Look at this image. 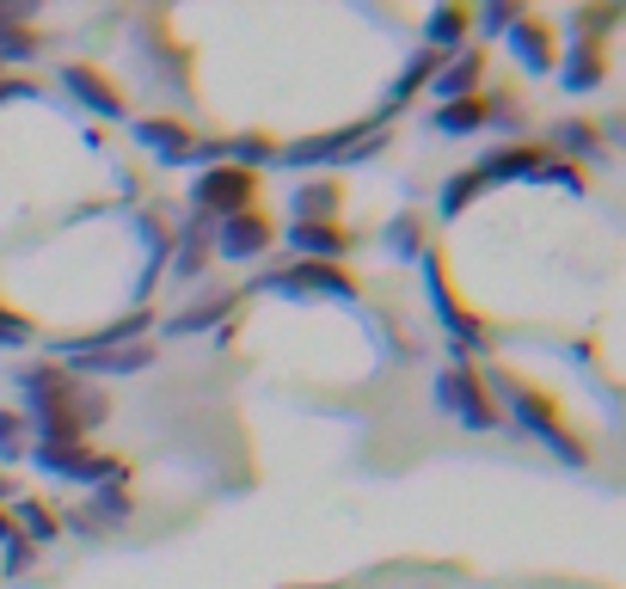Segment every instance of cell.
<instances>
[{
  "mask_svg": "<svg viewBox=\"0 0 626 589\" xmlns=\"http://www.w3.org/2000/svg\"><path fill=\"white\" fill-rule=\"evenodd\" d=\"M19 388L32 400V418H37V442H86L93 424L111 418V400L86 381L62 369V362H32L19 374Z\"/></svg>",
  "mask_w": 626,
  "mask_h": 589,
  "instance_id": "1",
  "label": "cell"
},
{
  "mask_svg": "<svg viewBox=\"0 0 626 589\" xmlns=\"http://www.w3.org/2000/svg\"><path fill=\"white\" fill-rule=\"evenodd\" d=\"M498 393L510 400V418H517L522 430H534V436H541V442H547V449L559 454L565 466H583V461H590V449H583L578 436L565 430V418H559V405H553V393L529 388V381H517V374H503V381H498Z\"/></svg>",
  "mask_w": 626,
  "mask_h": 589,
  "instance_id": "2",
  "label": "cell"
},
{
  "mask_svg": "<svg viewBox=\"0 0 626 589\" xmlns=\"http://www.w3.org/2000/svg\"><path fill=\"white\" fill-rule=\"evenodd\" d=\"M437 405L449 412V418H461L467 430H498V400H491L486 374H473L467 362H449V369L437 374Z\"/></svg>",
  "mask_w": 626,
  "mask_h": 589,
  "instance_id": "3",
  "label": "cell"
},
{
  "mask_svg": "<svg viewBox=\"0 0 626 589\" xmlns=\"http://www.w3.org/2000/svg\"><path fill=\"white\" fill-rule=\"evenodd\" d=\"M424 289H430V308H437V320L449 326V338H454V362H467L473 350H486V344H491L486 320L454 301V289H449V277H442V258H437V252H424Z\"/></svg>",
  "mask_w": 626,
  "mask_h": 589,
  "instance_id": "4",
  "label": "cell"
},
{
  "mask_svg": "<svg viewBox=\"0 0 626 589\" xmlns=\"http://www.w3.org/2000/svg\"><path fill=\"white\" fill-rule=\"evenodd\" d=\"M32 461L37 473H49V480H74V485H124V461L117 454H98L86 449V442H32Z\"/></svg>",
  "mask_w": 626,
  "mask_h": 589,
  "instance_id": "5",
  "label": "cell"
},
{
  "mask_svg": "<svg viewBox=\"0 0 626 589\" xmlns=\"http://www.w3.org/2000/svg\"><path fill=\"white\" fill-rule=\"evenodd\" d=\"M381 148L375 124H350V129H326V136L289 141L277 148V166H326V160H369Z\"/></svg>",
  "mask_w": 626,
  "mask_h": 589,
  "instance_id": "6",
  "label": "cell"
},
{
  "mask_svg": "<svg viewBox=\"0 0 626 589\" xmlns=\"http://www.w3.org/2000/svg\"><path fill=\"white\" fill-rule=\"evenodd\" d=\"M190 203H197V216H240V209H252L258 203V172L246 166H204V178L190 185Z\"/></svg>",
  "mask_w": 626,
  "mask_h": 589,
  "instance_id": "7",
  "label": "cell"
},
{
  "mask_svg": "<svg viewBox=\"0 0 626 589\" xmlns=\"http://www.w3.org/2000/svg\"><path fill=\"white\" fill-rule=\"evenodd\" d=\"M486 124H517L510 99L473 93V99H449V105L430 111V129H437V136H473V129H486Z\"/></svg>",
  "mask_w": 626,
  "mask_h": 589,
  "instance_id": "8",
  "label": "cell"
},
{
  "mask_svg": "<svg viewBox=\"0 0 626 589\" xmlns=\"http://www.w3.org/2000/svg\"><path fill=\"white\" fill-rule=\"evenodd\" d=\"M265 289L277 294H332V301H357V277L345 264H295L282 277H265Z\"/></svg>",
  "mask_w": 626,
  "mask_h": 589,
  "instance_id": "9",
  "label": "cell"
},
{
  "mask_svg": "<svg viewBox=\"0 0 626 589\" xmlns=\"http://www.w3.org/2000/svg\"><path fill=\"white\" fill-rule=\"evenodd\" d=\"M270 240H277V221L252 203V209H240V216L221 221L216 252H221V258H234V264H246V258H258V252H270Z\"/></svg>",
  "mask_w": 626,
  "mask_h": 589,
  "instance_id": "10",
  "label": "cell"
},
{
  "mask_svg": "<svg viewBox=\"0 0 626 589\" xmlns=\"http://www.w3.org/2000/svg\"><path fill=\"white\" fill-rule=\"evenodd\" d=\"M136 148L141 154H154L160 166H190V160H197V136H190L185 124H173V117H141Z\"/></svg>",
  "mask_w": 626,
  "mask_h": 589,
  "instance_id": "11",
  "label": "cell"
},
{
  "mask_svg": "<svg viewBox=\"0 0 626 589\" xmlns=\"http://www.w3.org/2000/svg\"><path fill=\"white\" fill-rule=\"evenodd\" d=\"M148 326H154V313L136 308V313H124V320H111V326L86 332V338H68L62 357H98V350H117V344H141V338H148Z\"/></svg>",
  "mask_w": 626,
  "mask_h": 589,
  "instance_id": "12",
  "label": "cell"
},
{
  "mask_svg": "<svg viewBox=\"0 0 626 589\" xmlns=\"http://www.w3.org/2000/svg\"><path fill=\"white\" fill-rule=\"evenodd\" d=\"M289 246L301 252L308 264H338L350 252V228H338V221H289Z\"/></svg>",
  "mask_w": 626,
  "mask_h": 589,
  "instance_id": "13",
  "label": "cell"
},
{
  "mask_svg": "<svg viewBox=\"0 0 626 589\" xmlns=\"http://www.w3.org/2000/svg\"><path fill=\"white\" fill-rule=\"evenodd\" d=\"M62 86H68V93H74L86 111H93V117H124V93H117V86H111L98 68L68 62V68H62Z\"/></svg>",
  "mask_w": 626,
  "mask_h": 589,
  "instance_id": "14",
  "label": "cell"
},
{
  "mask_svg": "<svg viewBox=\"0 0 626 589\" xmlns=\"http://www.w3.org/2000/svg\"><path fill=\"white\" fill-rule=\"evenodd\" d=\"M160 350H148V338L141 344H117V350H98V357H62V369L74 374H136V369H154Z\"/></svg>",
  "mask_w": 626,
  "mask_h": 589,
  "instance_id": "15",
  "label": "cell"
},
{
  "mask_svg": "<svg viewBox=\"0 0 626 589\" xmlns=\"http://www.w3.org/2000/svg\"><path fill=\"white\" fill-rule=\"evenodd\" d=\"M541 172H547V148H534V141H510V148L479 160V178H486V185H503V178H541Z\"/></svg>",
  "mask_w": 626,
  "mask_h": 589,
  "instance_id": "16",
  "label": "cell"
},
{
  "mask_svg": "<svg viewBox=\"0 0 626 589\" xmlns=\"http://www.w3.org/2000/svg\"><path fill=\"white\" fill-rule=\"evenodd\" d=\"M510 49H517V62L529 68V74H553V25L547 19H529V13H517V25H510Z\"/></svg>",
  "mask_w": 626,
  "mask_h": 589,
  "instance_id": "17",
  "label": "cell"
},
{
  "mask_svg": "<svg viewBox=\"0 0 626 589\" xmlns=\"http://www.w3.org/2000/svg\"><path fill=\"white\" fill-rule=\"evenodd\" d=\"M479 74H486V56H479V49H454V56H442L430 93H437V105H449V99H473Z\"/></svg>",
  "mask_w": 626,
  "mask_h": 589,
  "instance_id": "18",
  "label": "cell"
},
{
  "mask_svg": "<svg viewBox=\"0 0 626 589\" xmlns=\"http://www.w3.org/2000/svg\"><path fill=\"white\" fill-rule=\"evenodd\" d=\"M7 522L19 528V541L25 546H44V541H56L62 516L49 510V504H37V497H13V516H7Z\"/></svg>",
  "mask_w": 626,
  "mask_h": 589,
  "instance_id": "19",
  "label": "cell"
},
{
  "mask_svg": "<svg viewBox=\"0 0 626 589\" xmlns=\"http://www.w3.org/2000/svg\"><path fill=\"white\" fill-rule=\"evenodd\" d=\"M338 185H332V178H320V185H301L295 197H289V221H338Z\"/></svg>",
  "mask_w": 626,
  "mask_h": 589,
  "instance_id": "20",
  "label": "cell"
},
{
  "mask_svg": "<svg viewBox=\"0 0 626 589\" xmlns=\"http://www.w3.org/2000/svg\"><path fill=\"white\" fill-rule=\"evenodd\" d=\"M473 32V13L467 7H437V13L424 19V37H430V49L437 56H449V49H461V37Z\"/></svg>",
  "mask_w": 626,
  "mask_h": 589,
  "instance_id": "21",
  "label": "cell"
},
{
  "mask_svg": "<svg viewBox=\"0 0 626 589\" xmlns=\"http://www.w3.org/2000/svg\"><path fill=\"white\" fill-rule=\"evenodd\" d=\"M437 68H442L437 49H418V56L406 62V74H399V86H393V99H387V117H399V105H406L418 86H430V80H437Z\"/></svg>",
  "mask_w": 626,
  "mask_h": 589,
  "instance_id": "22",
  "label": "cell"
},
{
  "mask_svg": "<svg viewBox=\"0 0 626 589\" xmlns=\"http://www.w3.org/2000/svg\"><path fill=\"white\" fill-rule=\"evenodd\" d=\"M602 74H608V62H602V44H578V49H571V62H565V86H571V93H590V86H602Z\"/></svg>",
  "mask_w": 626,
  "mask_h": 589,
  "instance_id": "23",
  "label": "cell"
},
{
  "mask_svg": "<svg viewBox=\"0 0 626 589\" xmlns=\"http://www.w3.org/2000/svg\"><path fill=\"white\" fill-rule=\"evenodd\" d=\"M234 301H240V294H209L204 308L178 313V320H173L166 332H173V338H185V332H204V326H216V320H228V313H234Z\"/></svg>",
  "mask_w": 626,
  "mask_h": 589,
  "instance_id": "24",
  "label": "cell"
},
{
  "mask_svg": "<svg viewBox=\"0 0 626 589\" xmlns=\"http://www.w3.org/2000/svg\"><path fill=\"white\" fill-rule=\"evenodd\" d=\"M553 141H559L571 160H595V154H602V136H595V124H583V117H565V124L553 129Z\"/></svg>",
  "mask_w": 626,
  "mask_h": 589,
  "instance_id": "25",
  "label": "cell"
},
{
  "mask_svg": "<svg viewBox=\"0 0 626 589\" xmlns=\"http://www.w3.org/2000/svg\"><path fill=\"white\" fill-rule=\"evenodd\" d=\"M387 252L393 258H424V228H418V216H393L387 221Z\"/></svg>",
  "mask_w": 626,
  "mask_h": 589,
  "instance_id": "26",
  "label": "cell"
},
{
  "mask_svg": "<svg viewBox=\"0 0 626 589\" xmlns=\"http://www.w3.org/2000/svg\"><path fill=\"white\" fill-rule=\"evenodd\" d=\"M479 190H486V178H479V166H473V172H454V178H449V185H442V216H461V209H467V203L473 197H479Z\"/></svg>",
  "mask_w": 626,
  "mask_h": 589,
  "instance_id": "27",
  "label": "cell"
},
{
  "mask_svg": "<svg viewBox=\"0 0 626 589\" xmlns=\"http://www.w3.org/2000/svg\"><path fill=\"white\" fill-rule=\"evenodd\" d=\"M178 277H204V264H209V246H204V233H197V228H190L185 233V240H178Z\"/></svg>",
  "mask_w": 626,
  "mask_h": 589,
  "instance_id": "28",
  "label": "cell"
},
{
  "mask_svg": "<svg viewBox=\"0 0 626 589\" xmlns=\"http://www.w3.org/2000/svg\"><path fill=\"white\" fill-rule=\"evenodd\" d=\"M517 13H522V7L498 0V7H486V13H473V32H479V37H498V32H510V25H517Z\"/></svg>",
  "mask_w": 626,
  "mask_h": 589,
  "instance_id": "29",
  "label": "cell"
},
{
  "mask_svg": "<svg viewBox=\"0 0 626 589\" xmlns=\"http://www.w3.org/2000/svg\"><path fill=\"white\" fill-rule=\"evenodd\" d=\"M19 344H32V320L0 301V350H19Z\"/></svg>",
  "mask_w": 626,
  "mask_h": 589,
  "instance_id": "30",
  "label": "cell"
},
{
  "mask_svg": "<svg viewBox=\"0 0 626 589\" xmlns=\"http://www.w3.org/2000/svg\"><path fill=\"white\" fill-rule=\"evenodd\" d=\"M25 454V418L19 412H0V461Z\"/></svg>",
  "mask_w": 626,
  "mask_h": 589,
  "instance_id": "31",
  "label": "cell"
},
{
  "mask_svg": "<svg viewBox=\"0 0 626 589\" xmlns=\"http://www.w3.org/2000/svg\"><path fill=\"white\" fill-rule=\"evenodd\" d=\"M32 13H37V7H25V0H0V37H7V32H32Z\"/></svg>",
  "mask_w": 626,
  "mask_h": 589,
  "instance_id": "32",
  "label": "cell"
},
{
  "mask_svg": "<svg viewBox=\"0 0 626 589\" xmlns=\"http://www.w3.org/2000/svg\"><path fill=\"white\" fill-rule=\"evenodd\" d=\"M25 56H37L32 32H7V37H0V62H25Z\"/></svg>",
  "mask_w": 626,
  "mask_h": 589,
  "instance_id": "33",
  "label": "cell"
},
{
  "mask_svg": "<svg viewBox=\"0 0 626 589\" xmlns=\"http://www.w3.org/2000/svg\"><path fill=\"white\" fill-rule=\"evenodd\" d=\"M32 86H19V80H0V99H25Z\"/></svg>",
  "mask_w": 626,
  "mask_h": 589,
  "instance_id": "34",
  "label": "cell"
}]
</instances>
